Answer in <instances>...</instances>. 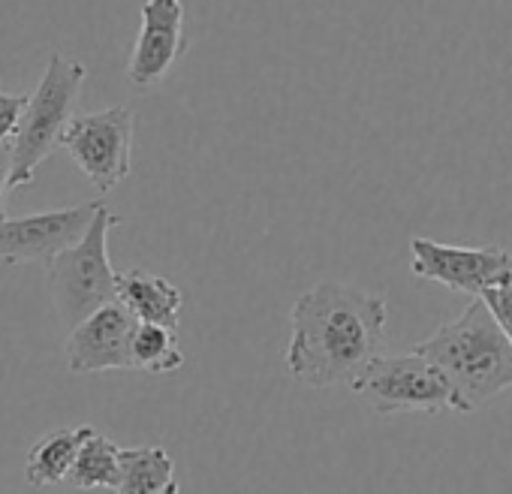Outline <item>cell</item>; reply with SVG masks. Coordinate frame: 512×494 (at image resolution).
<instances>
[{
  "mask_svg": "<svg viewBox=\"0 0 512 494\" xmlns=\"http://www.w3.org/2000/svg\"><path fill=\"white\" fill-rule=\"evenodd\" d=\"M479 299L491 308L494 320L500 323V329H503V332L509 335V341H512V278H509L506 284H500V287L485 290Z\"/></svg>",
  "mask_w": 512,
  "mask_h": 494,
  "instance_id": "cell-17",
  "label": "cell"
},
{
  "mask_svg": "<svg viewBox=\"0 0 512 494\" xmlns=\"http://www.w3.org/2000/svg\"><path fill=\"white\" fill-rule=\"evenodd\" d=\"M184 365L178 335L160 323H139L133 332V368L148 374H169Z\"/></svg>",
  "mask_w": 512,
  "mask_h": 494,
  "instance_id": "cell-15",
  "label": "cell"
},
{
  "mask_svg": "<svg viewBox=\"0 0 512 494\" xmlns=\"http://www.w3.org/2000/svg\"><path fill=\"white\" fill-rule=\"evenodd\" d=\"M118 302H124L139 323H160L178 329L184 296L172 281L142 269H130L118 275Z\"/></svg>",
  "mask_w": 512,
  "mask_h": 494,
  "instance_id": "cell-11",
  "label": "cell"
},
{
  "mask_svg": "<svg viewBox=\"0 0 512 494\" xmlns=\"http://www.w3.org/2000/svg\"><path fill=\"white\" fill-rule=\"evenodd\" d=\"M136 115L130 106H109L76 115L64 133V148L97 193H112L133 169Z\"/></svg>",
  "mask_w": 512,
  "mask_h": 494,
  "instance_id": "cell-6",
  "label": "cell"
},
{
  "mask_svg": "<svg viewBox=\"0 0 512 494\" xmlns=\"http://www.w3.org/2000/svg\"><path fill=\"white\" fill-rule=\"evenodd\" d=\"M118 226V214L100 202L91 229L79 244L49 260V293L61 326L70 332L94 311L118 299V272L109 260V232Z\"/></svg>",
  "mask_w": 512,
  "mask_h": 494,
  "instance_id": "cell-4",
  "label": "cell"
},
{
  "mask_svg": "<svg viewBox=\"0 0 512 494\" xmlns=\"http://www.w3.org/2000/svg\"><path fill=\"white\" fill-rule=\"evenodd\" d=\"M139 320L124 302H109L70 329L64 356L73 374L133 371V332Z\"/></svg>",
  "mask_w": 512,
  "mask_h": 494,
  "instance_id": "cell-9",
  "label": "cell"
},
{
  "mask_svg": "<svg viewBox=\"0 0 512 494\" xmlns=\"http://www.w3.org/2000/svg\"><path fill=\"white\" fill-rule=\"evenodd\" d=\"M100 202L103 199L28 217H4L0 220V263L28 266L55 260L61 251L82 241V235L94 223Z\"/></svg>",
  "mask_w": 512,
  "mask_h": 494,
  "instance_id": "cell-8",
  "label": "cell"
},
{
  "mask_svg": "<svg viewBox=\"0 0 512 494\" xmlns=\"http://www.w3.org/2000/svg\"><path fill=\"white\" fill-rule=\"evenodd\" d=\"M175 482V461L163 446L121 449L115 494H160Z\"/></svg>",
  "mask_w": 512,
  "mask_h": 494,
  "instance_id": "cell-13",
  "label": "cell"
},
{
  "mask_svg": "<svg viewBox=\"0 0 512 494\" xmlns=\"http://www.w3.org/2000/svg\"><path fill=\"white\" fill-rule=\"evenodd\" d=\"M187 52L184 34V0H145L139 37L127 64L133 88L148 91L160 85Z\"/></svg>",
  "mask_w": 512,
  "mask_h": 494,
  "instance_id": "cell-10",
  "label": "cell"
},
{
  "mask_svg": "<svg viewBox=\"0 0 512 494\" xmlns=\"http://www.w3.org/2000/svg\"><path fill=\"white\" fill-rule=\"evenodd\" d=\"M118 470H121V446H115L109 437H103L97 428L82 440L79 455L73 461V470L67 482L73 488H115L118 485Z\"/></svg>",
  "mask_w": 512,
  "mask_h": 494,
  "instance_id": "cell-14",
  "label": "cell"
},
{
  "mask_svg": "<svg viewBox=\"0 0 512 494\" xmlns=\"http://www.w3.org/2000/svg\"><path fill=\"white\" fill-rule=\"evenodd\" d=\"M91 434V425H76V428H55L43 434L25 458V479L34 488H49L67 482L73 461L79 455L82 440Z\"/></svg>",
  "mask_w": 512,
  "mask_h": 494,
  "instance_id": "cell-12",
  "label": "cell"
},
{
  "mask_svg": "<svg viewBox=\"0 0 512 494\" xmlns=\"http://www.w3.org/2000/svg\"><path fill=\"white\" fill-rule=\"evenodd\" d=\"M85 79H88V70L82 61L64 52L49 55V67L37 91L28 97L19 130L10 142L13 187H28L37 178V169L64 142V133L73 121V109H76Z\"/></svg>",
  "mask_w": 512,
  "mask_h": 494,
  "instance_id": "cell-3",
  "label": "cell"
},
{
  "mask_svg": "<svg viewBox=\"0 0 512 494\" xmlns=\"http://www.w3.org/2000/svg\"><path fill=\"white\" fill-rule=\"evenodd\" d=\"M25 106H28V97H25V94L0 91V145L13 142V136H16V130H19V121H22Z\"/></svg>",
  "mask_w": 512,
  "mask_h": 494,
  "instance_id": "cell-16",
  "label": "cell"
},
{
  "mask_svg": "<svg viewBox=\"0 0 512 494\" xmlns=\"http://www.w3.org/2000/svg\"><path fill=\"white\" fill-rule=\"evenodd\" d=\"M160 494H178V482H172V485H169V488H163Z\"/></svg>",
  "mask_w": 512,
  "mask_h": 494,
  "instance_id": "cell-19",
  "label": "cell"
},
{
  "mask_svg": "<svg viewBox=\"0 0 512 494\" xmlns=\"http://www.w3.org/2000/svg\"><path fill=\"white\" fill-rule=\"evenodd\" d=\"M386 320L389 308L374 293L338 281L311 287L290 311L287 371L311 389L353 386L380 356Z\"/></svg>",
  "mask_w": 512,
  "mask_h": 494,
  "instance_id": "cell-1",
  "label": "cell"
},
{
  "mask_svg": "<svg viewBox=\"0 0 512 494\" xmlns=\"http://www.w3.org/2000/svg\"><path fill=\"white\" fill-rule=\"evenodd\" d=\"M13 187V148L0 145V220L7 217V190Z\"/></svg>",
  "mask_w": 512,
  "mask_h": 494,
  "instance_id": "cell-18",
  "label": "cell"
},
{
  "mask_svg": "<svg viewBox=\"0 0 512 494\" xmlns=\"http://www.w3.org/2000/svg\"><path fill=\"white\" fill-rule=\"evenodd\" d=\"M410 272L416 278L443 284L452 293L479 299L485 290L500 287L512 278V254L497 244H440L416 235L410 241Z\"/></svg>",
  "mask_w": 512,
  "mask_h": 494,
  "instance_id": "cell-7",
  "label": "cell"
},
{
  "mask_svg": "<svg viewBox=\"0 0 512 494\" xmlns=\"http://www.w3.org/2000/svg\"><path fill=\"white\" fill-rule=\"evenodd\" d=\"M374 413H443L455 410L449 377L419 350L404 356H377L350 386Z\"/></svg>",
  "mask_w": 512,
  "mask_h": 494,
  "instance_id": "cell-5",
  "label": "cell"
},
{
  "mask_svg": "<svg viewBox=\"0 0 512 494\" xmlns=\"http://www.w3.org/2000/svg\"><path fill=\"white\" fill-rule=\"evenodd\" d=\"M416 350L449 377L461 413L512 389V341L482 299H473L458 320L440 326Z\"/></svg>",
  "mask_w": 512,
  "mask_h": 494,
  "instance_id": "cell-2",
  "label": "cell"
}]
</instances>
